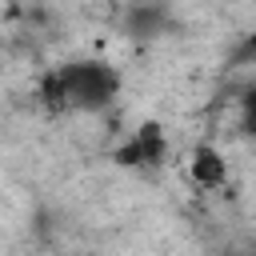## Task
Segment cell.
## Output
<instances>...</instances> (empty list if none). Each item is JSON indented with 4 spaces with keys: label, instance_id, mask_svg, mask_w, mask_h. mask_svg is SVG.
Masks as SVG:
<instances>
[{
    "label": "cell",
    "instance_id": "cell-2",
    "mask_svg": "<svg viewBox=\"0 0 256 256\" xmlns=\"http://www.w3.org/2000/svg\"><path fill=\"white\" fill-rule=\"evenodd\" d=\"M188 176L196 188L212 192V188H224L228 184V160L216 144H196L192 156H188Z\"/></svg>",
    "mask_w": 256,
    "mask_h": 256
},
{
    "label": "cell",
    "instance_id": "cell-4",
    "mask_svg": "<svg viewBox=\"0 0 256 256\" xmlns=\"http://www.w3.org/2000/svg\"><path fill=\"white\" fill-rule=\"evenodd\" d=\"M132 144L140 152V164H160L168 156V140H164V128L156 120H144L136 132H132Z\"/></svg>",
    "mask_w": 256,
    "mask_h": 256
},
{
    "label": "cell",
    "instance_id": "cell-1",
    "mask_svg": "<svg viewBox=\"0 0 256 256\" xmlns=\"http://www.w3.org/2000/svg\"><path fill=\"white\" fill-rule=\"evenodd\" d=\"M120 92V72L104 60H68L40 80V96L52 108L104 112Z\"/></svg>",
    "mask_w": 256,
    "mask_h": 256
},
{
    "label": "cell",
    "instance_id": "cell-3",
    "mask_svg": "<svg viewBox=\"0 0 256 256\" xmlns=\"http://www.w3.org/2000/svg\"><path fill=\"white\" fill-rule=\"evenodd\" d=\"M124 28H128V36H136V40L160 36V32L168 28V8H160V4H132V8L124 12Z\"/></svg>",
    "mask_w": 256,
    "mask_h": 256
},
{
    "label": "cell",
    "instance_id": "cell-5",
    "mask_svg": "<svg viewBox=\"0 0 256 256\" xmlns=\"http://www.w3.org/2000/svg\"><path fill=\"white\" fill-rule=\"evenodd\" d=\"M240 112H244V124L256 132V84H252V88L240 96Z\"/></svg>",
    "mask_w": 256,
    "mask_h": 256
}]
</instances>
